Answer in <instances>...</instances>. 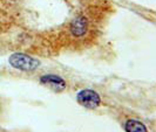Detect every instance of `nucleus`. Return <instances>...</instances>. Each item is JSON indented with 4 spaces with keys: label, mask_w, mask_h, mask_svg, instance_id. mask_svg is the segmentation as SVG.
Wrapping results in <instances>:
<instances>
[{
    "label": "nucleus",
    "mask_w": 156,
    "mask_h": 132,
    "mask_svg": "<svg viewBox=\"0 0 156 132\" xmlns=\"http://www.w3.org/2000/svg\"><path fill=\"white\" fill-rule=\"evenodd\" d=\"M76 101L81 107L86 109H96L101 104V97L92 89H83L78 93Z\"/></svg>",
    "instance_id": "obj_2"
},
{
    "label": "nucleus",
    "mask_w": 156,
    "mask_h": 132,
    "mask_svg": "<svg viewBox=\"0 0 156 132\" xmlns=\"http://www.w3.org/2000/svg\"><path fill=\"white\" fill-rule=\"evenodd\" d=\"M87 28H88V21L83 16L75 18L70 23V33L76 38L85 35V33L87 32Z\"/></svg>",
    "instance_id": "obj_4"
},
{
    "label": "nucleus",
    "mask_w": 156,
    "mask_h": 132,
    "mask_svg": "<svg viewBox=\"0 0 156 132\" xmlns=\"http://www.w3.org/2000/svg\"><path fill=\"white\" fill-rule=\"evenodd\" d=\"M8 62L13 68L21 70V71H33V70L38 69L40 66L39 60L26 54H21V53L12 54L9 56Z\"/></svg>",
    "instance_id": "obj_1"
},
{
    "label": "nucleus",
    "mask_w": 156,
    "mask_h": 132,
    "mask_svg": "<svg viewBox=\"0 0 156 132\" xmlns=\"http://www.w3.org/2000/svg\"><path fill=\"white\" fill-rule=\"evenodd\" d=\"M40 83L51 88L55 93H61L66 89V81L59 75H54V74H47L41 76Z\"/></svg>",
    "instance_id": "obj_3"
},
{
    "label": "nucleus",
    "mask_w": 156,
    "mask_h": 132,
    "mask_svg": "<svg viewBox=\"0 0 156 132\" xmlns=\"http://www.w3.org/2000/svg\"><path fill=\"white\" fill-rule=\"evenodd\" d=\"M0 108H1V105H0Z\"/></svg>",
    "instance_id": "obj_6"
},
{
    "label": "nucleus",
    "mask_w": 156,
    "mask_h": 132,
    "mask_svg": "<svg viewBox=\"0 0 156 132\" xmlns=\"http://www.w3.org/2000/svg\"><path fill=\"white\" fill-rule=\"evenodd\" d=\"M125 130L126 132H148L147 126L136 119H128L125 124Z\"/></svg>",
    "instance_id": "obj_5"
}]
</instances>
